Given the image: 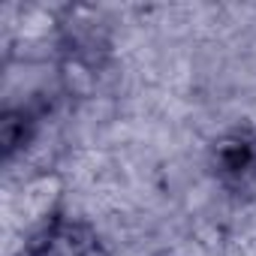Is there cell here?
Wrapping results in <instances>:
<instances>
[{"label": "cell", "mask_w": 256, "mask_h": 256, "mask_svg": "<svg viewBox=\"0 0 256 256\" xmlns=\"http://www.w3.org/2000/svg\"><path fill=\"white\" fill-rule=\"evenodd\" d=\"M217 172L226 181H247L256 175V142L244 133L220 142L217 148Z\"/></svg>", "instance_id": "2"}, {"label": "cell", "mask_w": 256, "mask_h": 256, "mask_svg": "<svg viewBox=\"0 0 256 256\" xmlns=\"http://www.w3.org/2000/svg\"><path fill=\"white\" fill-rule=\"evenodd\" d=\"M30 256H96V241L72 223H58L34 238Z\"/></svg>", "instance_id": "1"}]
</instances>
